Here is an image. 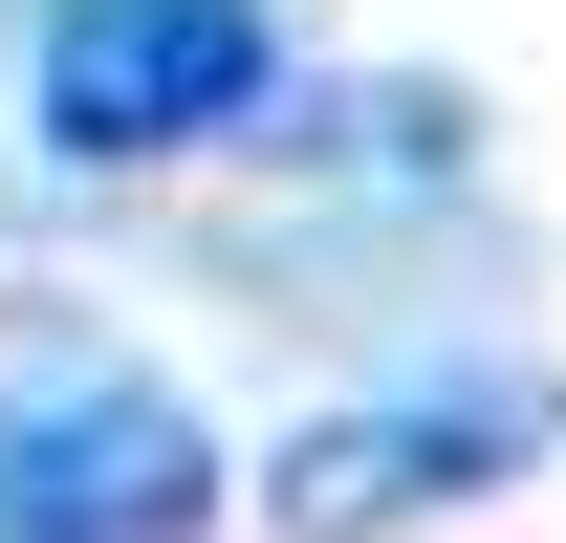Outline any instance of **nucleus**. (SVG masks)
Here are the masks:
<instances>
[{
  "mask_svg": "<svg viewBox=\"0 0 566 543\" xmlns=\"http://www.w3.org/2000/svg\"><path fill=\"white\" fill-rule=\"evenodd\" d=\"M218 522V435L109 348L0 370V543H197Z\"/></svg>",
  "mask_w": 566,
  "mask_h": 543,
  "instance_id": "nucleus-1",
  "label": "nucleus"
},
{
  "mask_svg": "<svg viewBox=\"0 0 566 543\" xmlns=\"http://www.w3.org/2000/svg\"><path fill=\"white\" fill-rule=\"evenodd\" d=\"M22 87L87 174H153V152H240L283 109V22L262 0H66Z\"/></svg>",
  "mask_w": 566,
  "mask_h": 543,
  "instance_id": "nucleus-2",
  "label": "nucleus"
},
{
  "mask_svg": "<svg viewBox=\"0 0 566 543\" xmlns=\"http://www.w3.org/2000/svg\"><path fill=\"white\" fill-rule=\"evenodd\" d=\"M545 457V413L523 392H370V413H305L262 457V522L283 543H392V522H458L480 478Z\"/></svg>",
  "mask_w": 566,
  "mask_h": 543,
  "instance_id": "nucleus-3",
  "label": "nucleus"
}]
</instances>
